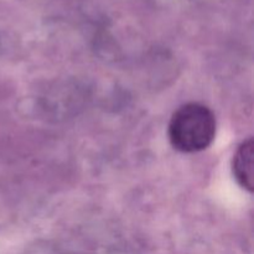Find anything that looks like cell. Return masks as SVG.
I'll return each mask as SVG.
<instances>
[{"label":"cell","mask_w":254,"mask_h":254,"mask_svg":"<svg viewBox=\"0 0 254 254\" xmlns=\"http://www.w3.org/2000/svg\"><path fill=\"white\" fill-rule=\"evenodd\" d=\"M169 140L181 153L207 149L216 135V117L208 107L188 103L173 114L169 123Z\"/></svg>","instance_id":"cell-1"},{"label":"cell","mask_w":254,"mask_h":254,"mask_svg":"<svg viewBox=\"0 0 254 254\" xmlns=\"http://www.w3.org/2000/svg\"><path fill=\"white\" fill-rule=\"evenodd\" d=\"M233 175L243 189L252 192L254 189V141L252 138L238 146L233 158Z\"/></svg>","instance_id":"cell-2"}]
</instances>
